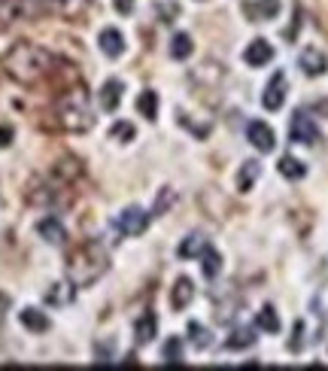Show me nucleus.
Returning a JSON list of instances; mask_svg holds the SVG:
<instances>
[{"label":"nucleus","instance_id":"f03ea898","mask_svg":"<svg viewBox=\"0 0 328 371\" xmlns=\"http://www.w3.org/2000/svg\"><path fill=\"white\" fill-rule=\"evenodd\" d=\"M64 271L73 286H91L109 271V252L100 241H82L70 250Z\"/></svg>","mask_w":328,"mask_h":371},{"label":"nucleus","instance_id":"f257e3e1","mask_svg":"<svg viewBox=\"0 0 328 371\" xmlns=\"http://www.w3.org/2000/svg\"><path fill=\"white\" fill-rule=\"evenodd\" d=\"M0 67H3L6 77L22 82V86H37V82H43L46 77H52V73H55L58 58L43 46L22 40V43H15L10 52L3 55Z\"/></svg>","mask_w":328,"mask_h":371},{"label":"nucleus","instance_id":"c756f323","mask_svg":"<svg viewBox=\"0 0 328 371\" xmlns=\"http://www.w3.org/2000/svg\"><path fill=\"white\" fill-rule=\"evenodd\" d=\"M171 204H173V192H171V189H164V198L158 195V201H155V213L162 216V213H164V210L171 207Z\"/></svg>","mask_w":328,"mask_h":371},{"label":"nucleus","instance_id":"7c9ffc66","mask_svg":"<svg viewBox=\"0 0 328 371\" xmlns=\"http://www.w3.org/2000/svg\"><path fill=\"white\" fill-rule=\"evenodd\" d=\"M116 6H119L122 13H131V0H116Z\"/></svg>","mask_w":328,"mask_h":371},{"label":"nucleus","instance_id":"cd10ccee","mask_svg":"<svg viewBox=\"0 0 328 371\" xmlns=\"http://www.w3.org/2000/svg\"><path fill=\"white\" fill-rule=\"evenodd\" d=\"M180 350H182V341L180 338H167L164 341V362H167V365H180V362H182Z\"/></svg>","mask_w":328,"mask_h":371},{"label":"nucleus","instance_id":"412c9836","mask_svg":"<svg viewBox=\"0 0 328 371\" xmlns=\"http://www.w3.org/2000/svg\"><path fill=\"white\" fill-rule=\"evenodd\" d=\"M137 109H140L143 119L155 122V116H158V95H155L153 89H146V91H140V95H137Z\"/></svg>","mask_w":328,"mask_h":371},{"label":"nucleus","instance_id":"6e6552de","mask_svg":"<svg viewBox=\"0 0 328 371\" xmlns=\"http://www.w3.org/2000/svg\"><path fill=\"white\" fill-rule=\"evenodd\" d=\"M262 104H265V109H271V113L286 104V73H283V70H276L274 77H271V82L265 86Z\"/></svg>","mask_w":328,"mask_h":371},{"label":"nucleus","instance_id":"dca6fc26","mask_svg":"<svg viewBox=\"0 0 328 371\" xmlns=\"http://www.w3.org/2000/svg\"><path fill=\"white\" fill-rule=\"evenodd\" d=\"M122 91H125V86H122L119 80H107L104 89H100V107H104L107 113L119 109V104H122Z\"/></svg>","mask_w":328,"mask_h":371},{"label":"nucleus","instance_id":"5701e85b","mask_svg":"<svg viewBox=\"0 0 328 371\" xmlns=\"http://www.w3.org/2000/svg\"><path fill=\"white\" fill-rule=\"evenodd\" d=\"M276 171H280L286 180H301V176L307 174V165L298 162V158H292V156H283L280 165H276Z\"/></svg>","mask_w":328,"mask_h":371},{"label":"nucleus","instance_id":"a211bd4d","mask_svg":"<svg viewBox=\"0 0 328 371\" xmlns=\"http://www.w3.org/2000/svg\"><path fill=\"white\" fill-rule=\"evenodd\" d=\"M19 319H22L24 328H31V332H37V335L49 332V326H52V323H49V317L43 314V310H37V308H24L19 314Z\"/></svg>","mask_w":328,"mask_h":371},{"label":"nucleus","instance_id":"f8f14e48","mask_svg":"<svg viewBox=\"0 0 328 371\" xmlns=\"http://www.w3.org/2000/svg\"><path fill=\"white\" fill-rule=\"evenodd\" d=\"M192 298H195V283H192L189 277H176V283L171 289V308L173 310H186L192 305Z\"/></svg>","mask_w":328,"mask_h":371},{"label":"nucleus","instance_id":"20e7f679","mask_svg":"<svg viewBox=\"0 0 328 371\" xmlns=\"http://www.w3.org/2000/svg\"><path fill=\"white\" fill-rule=\"evenodd\" d=\"M43 13V3L40 0H0V31L10 28L15 22L33 19V15Z\"/></svg>","mask_w":328,"mask_h":371},{"label":"nucleus","instance_id":"4be33fe9","mask_svg":"<svg viewBox=\"0 0 328 371\" xmlns=\"http://www.w3.org/2000/svg\"><path fill=\"white\" fill-rule=\"evenodd\" d=\"M201 268H204V277H207V280H216L219 271H222V256H219L213 247H207L204 252H201Z\"/></svg>","mask_w":328,"mask_h":371},{"label":"nucleus","instance_id":"4468645a","mask_svg":"<svg viewBox=\"0 0 328 371\" xmlns=\"http://www.w3.org/2000/svg\"><path fill=\"white\" fill-rule=\"evenodd\" d=\"M155 332H158V323H155V314H143L137 323H134V341L140 344V347H146V344L155 341Z\"/></svg>","mask_w":328,"mask_h":371},{"label":"nucleus","instance_id":"7ed1b4c3","mask_svg":"<svg viewBox=\"0 0 328 371\" xmlns=\"http://www.w3.org/2000/svg\"><path fill=\"white\" fill-rule=\"evenodd\" d=\"M55 119L64 131H73V134H82V131H91L95 125V113H91V104H88V95L82 89H70L58 98L55 104Z\"/></svg>","mask_w":328,"mask_h":371},{"label":"nucleus","instance_id":"aec40b11","mask_svg":"<svg viewBox=\"0 0 328 371\" xmlns=\"http://www.w3.org/2000/svg\"><path fill=\"white\" fill-rule=\"evenodd\" d=\"M256 328H234V332L225 338V347L228 350H247V347H252L256 344Z\"/></svg>","mask_w":328,"mask_h":371},{"label":"nucleus","instance_id":"c85d7f7f","mask_svg":"<svg viewBox=\"0 0 328 371\" xmlns=\"http://www.w3.org/2000/svg\"><path fill=\"white\" fill-rule=\"evenodd\" d=\"M134 134H137V131H134V125H131V122H116L113 128H109V137L119 140V143L134 140Z\"/></svg>","mask_w":328,"mask_h":371},{"label":"nucleus","instance_id":"9d476101","mask_svg":"<svg viewBox=\"0 0 328 371\" xmlns=\"http://www.w3.org/2000/svg\"><path fill=\"white\" fill-rule=\"evenodd\" d=\"M243 61L249 67H265L274 61V46L267 43V40H252L247 46V52H243Z\"/></svg>","mask_w":328,"mask_h":371},{"label":"nucleus","instance_id":"39448f33","mask_svg":"<svg viewBox=\"0 0 328 371\" xmlns=\"http://www.w3.org/2000/svg\"><path fill=\"white\" fill-rule=\"evenodd\" d=\"M149 216H153V213H146L143 207H125L122 213L113 219V229L119 234H125V238H137V234L146 232Z\"/></svg>","mask_w":328,"mask_h":371},{"label":"nucleus","instance_id":"2eb2a0df","mask_svg":"<svg viewBox=\"0 0 328 371\" xmlns=\"http://www.w3.org/2000/svg\"><path fill=\"white\" fill-rule=\"evenodd\" d=\"M207 247H210V238H204L201 232H195V234H189L180 247H176V256H180V259H198Z\"/></svg>","mask_w":328,"mask_h":371},{"label":"nucleus","instance_id":"a878e982","mask_svg":"<svg viewBox=\"0 0 328 371\" xmlns=\"http://www.w3.org/2000/svg\"><path fill=\"white\" fill-rule=\"evenodd\" d=\"M256 328H262V332H267V335H276V332H280V319H276V310H274L271 305H265L262 310H258Z\"/></svg>","mask_w":328,"mask_h":371},{"label":"nucleus","instance_id":"393cba45","mask_svg":"<svg viewBox=\"0 0 328 371\" xmlns=\"http://www.w3.org/2000/svg\"><path fill=\"white\" fill-rule=\"evenodd\" d=\"M192 52H195V43H192L189 33H173V40H171V55L176 58V61H186Z\"/></svg>","mask_w":328,"mask_h":371},{"label":"nucleus","instance_id":"6ab92c4d","mask_svg":"<svg viewBox=\"0 0 328 371\" xmlns=\"http://www.w3.org/2000/svg\"><path fill=\"white\" fill-rule=\"evenodd\" d=\"M73 292H77V286H73L70 280H67V283H52V289L46 292V301H49V305H55V308H64V305H70V301H73Z\"/></svg>","mask_w":328,"mask_h":371},{"label":"nucleus","instance_id":"bb28decb","mask_svg":"<svg viewBox=\"0 0 328 371\" xmlns=\"http://www.w3.org/2000/svg\"><path fill=\"white\" fill-rule=\"evenodd\" d=\"M189 341L195 344L198 350H207L210 344H213V335H210V332H207V328L201 326V323H192V326H189Z\"/></svg>","mask_w":328,"mask_h":371},{"label":"nucleus","instance_id":"9b49d317","mask_svg":"<svg viewBox=\"0 0 328 371\" xmlns=\"http://www.w3.org/2000/svg\"><path fill=\"white\" fill-rule=\"evenodd\" d=\"M97 46H100V52H104L107 58H122L125 55V37H122V31L104 28V31H100V37H97Z\"/></svg>","mask_w":328,"mask_h":371},{"label":"nucleus","instance_id":"423d86ee","mask_svg":"<svg viewBox=\"0 0 328 371\" xmlns=\"http://www.w3.org/2000/svg\"><path fill=\"white\" fill-rule=\"evenodd\" d=\"M289 140L292 143H304V146H316L319 140H322V134H319L316 122L310 119L304 109H298L295 116H292V125H289Z\"/></svg>","mask_w":328,"mask_h":371},{"label":"nucleus","instance_id":"ddd939ff","mask_svg":"<svg viewBox=\"0 0 328 371\" xmlns=\"http://www.w3.org/2000/svg\"><path fill=\"white\" fill-rule=\"evenodd\" d=\"M37 234H40V238H43L46 243H64V241H67L64 222H61V219H55V216L40 219V222H37Z\"/></svg>","mask_w":328,"mask_h":371},{"label":"nucleus","instance_id":"b1692460","mask_svg":"<svg viewBox=\"0 0 328 371\" xmlns=\"http://www.w3.org/2000/svg\"><path fill=\"white\" fill-rule=\"evenodd\" d=\"M258 174H262V165H258V162H243L240 165V174H237V189L240 192H249L252 183L258 180Z\"/></svg>","mask_w":328,"mask_h":371},{"label":"nucleus","instance_id":"0eeeda50","mask_svg":"<svg viewBox=\"0 0 328 371\" xmlns=\"http://www.w3.org/2000/svg\"><path fill=\"white\" fill-rule=\"evenodd\" d=\"M247 140L258 149V153H274V146H276V137H274V131H271L267 122H249L247 125Z\"/></svg>","mask_w":328,"mask_h":371},{"label":"nucleus","instance_id":"f3484780","mask_svg":"<svg viewBox=\"0 0 328 371\" xmlns=\"http://www.w3.org/2000/svg\"><path fill=\"white\" fill-rule=\"evenodd\" d=\"M52 174H55L58 183H73L77 176H82V162H79V158H73V156H67L52 167Z\"/></svg>","mask_w":328,"mask_h":371},{"label":"nucleus","instance_id":"2f4dec72","mask_svg":"<svg viewBox=\"0 0 328 371\" xmlns=\"http://www.w3.org/2000/svg\"><path fill=\"white\" fill-rule=\"evenodd\" d=\"M55 3H67V0H55Z\"/></svg>","mask_w":328,"mask_h":371},{"label":"nucleus","instance_id":"1a4fd4ad","mask_svg":"<svg viewBox=\"0 0 328 371\" xmlns=\"http://www.w3.org/2000/svg\"><path fill=\"white\" fill-rule=\"evenodd\" d=\"M298 67L307 73V77H322L328 70V58H325V52H319L316 46H307L304 52L298 55Z\"/></svg>","mask_w":328,"mask_h":371}]
</instances>
